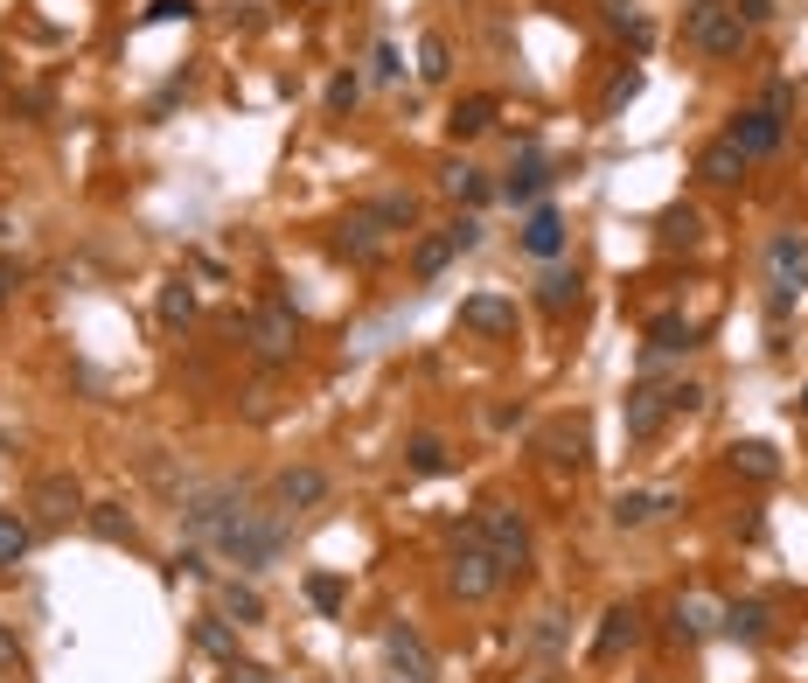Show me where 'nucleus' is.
<instances>
[{"mask_svg":"<svg viewBox=\"0 0 808 683\" xmlns=\"http://www.w3.org/2000/svg\"><path fill=\"white\" fill-rule=\"evenodd\" d=\"M746 21H739V8L732 0H697V8L684 14V42L697 49V57H711V63H725V57H739L746 49Z\"/></svg>","mask_w":808,"mask_h":683,"instance_id":"nucleus-2","label":"nucleus"},{"mask_svg":"<svg viewBox=\"0 0 808 683\" xmlns=\"http://www.w3.org/2000/svg\"><path fill=\"white\" fill-rule=\"evenodd\" d=\"M196 321V286L189 279H168L161 286V328H189Z\"/></svg>","mask_w":808,"mask_h":683,"instance_id":"nucleus-32","label":"nucleus"},{"mask_svg":"<svg viewBox=\"0 0 808 683\" xmlns=\"http://www.w3.org/2000/svg\"><path fill=\"white\" fill-rule=\"evenodd\" d=\"M447 586H453L460 600H488L495 586H502V565H495V551H488L475 531H460L453 558H447Z\"/></svg>","mask_w":808,"mask_h":683,"instance_id":"nucleus-5","label":"nucleus"},{"mask_svg":"<svg viewBox=\"0 0 808 683\" xmlns=\"http://www.w3.org/2000/svg\"><path fill=\"white\" fill-rule=\"evenodd\" d=\"M356 98H362V77H356V70H342V77L328 85V112H349Z\"/></svg>","mask_w":808,"mask_h":683,"instance_id":"nucleus-40","label":"nucleus"},{"mask_svg":"<svg viewBox=\"0 0 808 683\" xmlns=\"http://www.w3.org/2000/svg\"><path fill=\"white\" fill-rule=\"evenodd\" d=\"M551 181H558V175H551V161H543V154L530 147L523 161L509 168V181H502V196H509V202H537L543 189H551Z\"/></svg>","mask_w":808,"mask_h":683,"instance_id":"nucleus-22","label":"nucleus"},{"mask_svg":"<svg viewBox=\"0 0 808 683\" xmlns=\"http://www.w3.org/2000/svg\"><path fill=\"white\" fill-rule=\"evenodd\" d=\"M29 509H36V523H70V516H84L91 503H84V488H77V475H42L29 488Z\"/></svg>","mask_w":808,"mask_h":683,"instance_id":"nucleus-10","label":"nucleus"},{"mask_svg":"<svg viewBox=\"0 0 808 683\" xmlns=\"http://www.w3.org/2000/svg\"><path fill=\"white\" fill-rule=\"evenodd\" d=\"M217 551L223 558H238L245 572H266V565H279V551H286V523H279V509H230L223 523H217Z\"/></svg>","mask_w":808,"mask_h":683,"instance_id":"nucleus-1","label":"nucleus"},{"mask_svg":"<svg viewBox=\"0 0 808 683\" xmlns=\"http://www.w3.org/2000/svg\"><path fill=\"white\" fill-rule=\"evenodd\" d=\"M648 349L656 356H690L697 349V321L690 314H656V321H648Z\"/></svg>","mask_w":808,"mask_h":683,"instance_id":"nucleus-23","label":"nucleus"},{"mask_svg":"<svg viewBox=\"0 0 808 683\" xmlns=\"http://www.w3.org/2000/svg\"><path fill=\"white\" fill-rule=\"evenodd\" d=\"M475 245H481V224H475V217L447 224V230H439V238H426L419 251H411V279H439V273H447V266H453L460 251H475Z\"/></svg>","mask_w":808,"mask_h":683,"instance_id":"nucleus-6","label":"nucleus"},{"mask_svg":"<svg viewBox=\"0 0 808 683\" xmlns=\"http://www.w3.org/2000/svg\"><path fill=\"white\" fill-rule=\"evenodd\" d=\"M405 461H411V475H439L447 467V439H432V433H419L405 446Z\"/></svg>","mask_w":808,"mask_h":683,"instance_id":"nucleus-36","label":"nucleus"},{"mask_svg":"<svg viewBox=\"0 0 808 683\" xmlns=\"http://www.w3.org/2000/svg\"><path fill=\"white\" fill-rule=\"evenodd\" d=\"M439 189H447L453 202H481L488 196V175L475 161H447V168H439Z\"/></svg>","mask_w":808,"mask_h":683,"instance_id":"nucleus-29","label":"nucleus"},{"mask_svg":"<svg viewBox=\"0 0 808 683\" xmlns=\"http://www.w3.org/2000/svg\"><path fill=\"white\" fill-rule=\"evenodd\" d=\"M370 70H377V85H398V77H405V57H398V49H390V42H377Z\"/></svg>","mask_w":808,"mask_h":683,"instance_id":"nucleus-41","label":"nucleus"},{"mask_svg":"<svg viewBox=\"0 0 808 683\" xmlns=\"http://www.w3.org/2000/svg\"><path fill=\"white\" fill-rule=\"evenodd\" d=\"M84 523H91L98 544H133V509H126V503H91Z\"/></svg>","mask_w":808,"mask_h":683,"instance_id":"nucleus-25","label":"nucleus"},{"mask_svg":"<svg viewBox=\"0 0 808 683\" xmlns=\"http://www.w3.org/2000/svg\"><path fill=\"white\" fill-rule=\"evenodd\" d=\"M335 251L356 258V266H377V258H383V230L370 217H342V224H335Z\"/></svg>","mask_w":808,"mask_h":683,"instance_id":"nucleus-18","label":"nucleus"},{"mask_svg":"<svg viewBox=\"0 0 808 683\" xmlns=\"http://www.w3.org/2000/svg\"><path fill=\"white\" fill-rule=\"evenodd\" d=\"M725 635L760 642L767 635V600H732V607H725Z\"/></svg>","mask_w":808,"mask_h":683,"instance_id":"nucleus-31","label":"nucleus"},{"mask_svg":"<svg viewBox=\"0 0 808 683\" xmlns=\"http://www.w3.org/2000/svg\"><path fill=\"white\" fill-rule=\"evenodd\" d=\"M801 418H808V390H801Z\"/></svg>","mask_w":808,"mask_h":683,"instance_id":"nucleus-48","label":"nucleus"},{"mask_svg":"<svg viewBox=\"0 0 808 683\" xmlns=\"http://www.w3.org/2000/svg\"><path fill=\"white\" fill-rule=\"evenodd\" d=\"M223 683H266V670H258V663H230V676Z\"/></svg>","mask_w":808,"mask_h":683,"instance_id":"nucleus-45","label":"nucleus"},{"mask_svg":"<svg viewBox=\"0 0 808 683\" xmlns=\"http://www.w3.org/2000/svg\"><path fill=\"white\" fill-rule=\"evenodd\" d=\"M14 286H21V273L8 266V258H0V307H8V300H14Z\"/></svg>","mask_w":808,"mask_h":683,"instance_id":"nucleus-46","label":"nucleus"},{"mask_svg":"<svg viewBox=\"0 0 808 683\" xmlns=\"http://www.w3.org/2000/svg\"><path fill=\"white\" fill-rule=\"evenodd\" d=\"M676 509L669 488H620L614 495V531H648V523H662Z\"/></svg>","mask_w":808,"mask_h":683,"instance_id":"nucleus-12","label":"nucleus"},{"mask_svg":"<svg viewBox=\"0 0 808 683\" xmlns=\"http://www.w3.org/2000/svg\"><path fill=\"white\" fill-rule=\"evenodd\" d=\"M669 418V390L662 384H635L628 390V439H656Z\"/></svg>","mask_w":808,"mask_h":683,"instance_id":"nucleus-15","label":"nucleus"},{"mask_svg":"<svg viewBox=\"0 0 808 683\" xmlns=\"http://www.w3.org/2000/svg\"><path fill=\"white\" fill-rule=\"evenodd\" d=\"M697 238H704V224H697V209H690V202H676V209H662V224H656V245H669V251L684 245V251H690Z\"/></svg>","mask_w":808,"mask_h":683,"instance_id":"nucleus-27","label":"nucleus"},{"mask_svg":"<svg viewBox=\"0 0 808 683\" xmlns=\"http://www.w3.org/2000/svg\"><path fill=\"white\" fill-rule=\"evenodd\" d=\"M419 77H426V85H447V77H453V49H447V36H419Z\"/></svg>","mask_w":808,"mask_h":683,"instance_id":"nucleus-33","label":"nucleus"},{"mask_svg":"<svg viewBox=\"0 0 808 683\" xmlns=\"http://www.w3.org/2000/svg\"><path fill=\"white\" fill-rule=\"evenodd\" d=\"M635 98H641V70H620L614 85H607V112H628Z\"/></svg>","mask_w":808,"mask_h":683,"instance_id":"nucleus-39","label":"nucleus"},{"mask_svg":"<svg viewBox=\"0 0 808 683\" xmlns=\"http://www.w3.org/2000/svg\"><path fill=\"white\" fill-rule=\"evenodd\" d=\"M217 607H223V621H238V627H251V621H266V600H258L251 586H238V580H223V593H217Z\"/></svg>","mask_w":808,"mask_h":683,"instance_id":"nucleus-30","label":"nucleus"},{"mask_svg":"<svg viewBox=\"0 0 808 683\" xmlns=\"http://www.w3.org/2000/svg\"><path fill=\"white\" fill-rule=\"evenodd\" d=\"M383 655H390V670H398L405 683H439V663H432V649L419 642V627L390 621L383 627Z\"/></svg>","mask_w":808,"mask_h":683,"instance_id":"nucleus-9","label":"nucleus"},{"mask_svg":"<svg viewBox=\"0 0 808 683\" xmlns=\"http://www.w3.org/2000/svg\"><path fill=\"white\" fill-rule=\"evenodd\" d=\"M767 273H774V286H788V294L801 286V273H808V238L801 230H780V238L767 245Z\"/></svg>","mask_w":808,"mask_h":683,"instance_id":"nucleus-17","label":"nucleus"},{"mask_svg":"<svg viewBox=\"0 0 808 683\" xmlns=\"http://www.w3.org/2000/svg\"><path fill=\"white\" fill-rule=\"evenodd\" d=\"M0 663H21V649H14V635H0Z\"/></svg>","mask_w":808,"mask_h":683,"instance_id":"nucleus-47","label":"nucleus"},{"mask_svg":"<svg viewBox=\"0 0 808 683\" xmlns=\"http://www.w3.org/2000/svg\"><path fill=\"white\" fill-rule=\"evenodd\" d=\"M488 126H495V98H488V91L460 98L453 112H447V133H453V140H475V133H488Z\"/></svg>","mask_w":808,"mask_h":683,"instance_id":"nucleus-24","label":"nucleus"},{"mask_svg":"<svg viewBox=\"0 0 808 683\" xmlns=\"http://www.w3.org/2000/svg\"><path fill=\"white\" fill-rule=\"evenodd\" d=\"M272 503L279 509H321L328 503V475L321 467H286V475L272 482Z\"/></svg>","mask_w":808,"mask_h":683,"instance_id":"nucleus-14","label":"nucleus"},{"mask_svg":"<svg viewBox=\"0 0 808 683\" xmlns=\"http://www.w3.org/2000/svg\"><path fill=\"white\" fill-rule=\"evenodd\" d=\"M732 467H739L746 482H774V475H780V454H774L767 439H739V446H732Z\"/></svg>","mask_w":808,"mask_h":683,"instance_id":"nucleus-28","label":"nucleus"},{"mask_svg":"<svg viewBox=\"0 0 808 683\" xmlns=\"http://www.w3.org/2000/svg\"><path fill=\"white\" fill-rule=\"evenodd\" d=\"M460 328L467 335H488V342H509L516 335V300H502V294H467L460 300Z\"/></svg>","mask_w":808,"mask_h":683,"instance_id":"nucleus-11","label":"nucleus"},{"mask_svg":"<svg viewBox=\"0 0 808 683\" xmlns=\"http://www.w3.org/2000/svg\"><path fill=\"white\" fill-rule=\"evenodd\" d=\"M537 446H543V461H551V467H586V461H592V426H586V412L551 418V426L537 433Z\"/></svg>","mask_w":808,"mask_h":683,"instance_id":"nucleus-7","label":"nucleus"},{"mask_svg":"<svg viewBox=\"0 0 808 683\" xmlns=\"http://www.w3.org/2000/svg\"><path fill=\"white\" fill-rule=\"evenodd\" d=\"M245 495L238 488H202V495H189V509H181V523H189V531H202V537H217V523L238 509Z\"/></svg>","mask_w":808,"mask_h":683,"instance_id":"nucleus-20","label":"nucleus"},{"mask_svg":"<svg viewBox=\"0 0 808 683\" xmlns=\"http://www.w3.org/2000/svg\"><path fill=\"white\" fill-rule=\"evenodd\" d=\"M196 649H202V655H223V663H238V635L223 627V614H202V621H196Z\"/></svg>","mask_w":808,"mask_h":683,"instance_id":"nucleus-34","label":"nucleus"},{"mask_svg":"<svg viewBox=\"0 0 808 683\" xmlns=\"http://www.w3.org/2000/svg\"><path fill=\"white\" fill-rule=\"evenodd\" d=\"M676 621H684L690 635H704V627H711V600H704V593H684V600H676Z\"/></svg>","mask_w":808,"mask_h":683,"instance_id":"nucleus-38","label":"nucleus"},{"mask_svg":"<svg viewBox=\"0 0 808 683\" xmlns=\"http://www.w3.org/2000/svg\"><path fill=\"white\" fill-rule=\"evenodd\" d=\"M635 635H641V614L635 607H607V614H599V635H592V655H599V663H614L620 649H635Z\"/></svg>","mask_w":808,"mask_h":683,"instance_id":"nucleus-19","label":"nucleus"},{"mask_svg":"<svg viewBox=\"0 0 808 683\" xmlns=\"http://www.w3.org/2000/svg\"><path fill=\"white\" fill-rule=\"evenodd\" d=\"M307 600H315L321 614H342V600H349V586L335 580V572H307Z\"/></svg>","mask_w":808,"mask_h":683,"instance_id":"nucleus-37","label":"nucleus"},{"mask_svg":"<svg viewBox=\"0 0 808 683\" xmlns=\"http://www.w3.org/2000/svg\"><path fill=\"white\" fill-rule=\"evenodd\" d=\"M362 217H370L383 238H390V230H411V224H419V196H411V189H383V196H370Z\"/></svg>","mask_w":808,"mask_h":683,"instance_id":"nucleus-21","label":"nucleus"},{"mask_svg":"<svg viewBox=\"0 0 808 683\" xmlns=\"http://www.w3.org/2000/svg\"><path fill=\"white\" fill-rule=\"evenodd\" d=\"M523 251H530V258H558V251H565V217H558V202H537L530 217H523Z\"/></svg>","mask_w":808,"mask_h":683,"instance_id":"nucleus-16","label":"nucleus"},{"mask_svg":"<svg viewBox=\"0 0 808 683\" xmlns=\"http://www.w3.org/2000/svg\"><path fill=\"white\" fill-rule=\"evenodd\" d=\"M746 168H752V161H746V147H739V140H725V133L697 154V175L711 181V189H739V181H746Z\"/></svg>","mask_w":808,"mask_h":683,"instance_id":"nucleus-13","label":"nucleus"},{"mask_svg":"<svg viewBox=\"0 0 808 683\" xmlns=\"http://www.w3.org/2000/svg\"><path fill=\"white\" fill-rule=\"evenodd\" d=\"M732 8H739V21H746V29H760V21H774V0H732Z\"/></svg>","mask_w":808,"mask_h":683,"instance_id":"nucleus-44","label":"nucleus"},{"mask_svg":"<svg viewBox=\"0 0 808 683\" xmlns=\"http://www.w3.org/2000/svg\"><path fill=\"white\" fill-rule=\"evenodd\" d=\"M725 140H739V147H746V161H767V154H780L788 126H780V112H767V105H746V112H732Z\"/></svg>","mask_w":808,"mask_h":683,"instance_id":"nucleus-8","label":"nucleus"},{"mask_svg":"<svg viewBox=\"0 0 808 683\" xmlns=\"http://www.w3.org/2000/svg\"><path fill=\"white\" fill-rule=\"evenodd\" d=\"M29 544H36V531L21 516L0 509V565H21V558H29Z\"/></svg>","mask_w":808,"mask_h":683,"instance_id":"nucleus-35","label":"nucleus"},{"mask_svg":"<svg viewBox=\"0 0 808 683\" xmlns=\"http://www.w3.org/2000/svg\"><path fill=\"white\" fill-rule=\"evenodd\" d=\"M475 537L495 551V565H502V580H509V572H523V565H530V531H523V516H516L509 503H481V509H475Z\"/></svg>","mask_w":808,"mask_h":683,"instance_id":"nucleus-4","label":"nucleus"},{"mask_svg":"<svg viewBox=\"0 0 808 683\" xmlns=\"http://www.w3.org/2000/svg\"><path fill=\"white\" fill-rule=\"evenodd\" d=\"M669 412H704V384H669Z\"/></svg>","mask_w":808,"mask_h":683,"instance_id":"nucleus-42","label":"nucleus"},{"mask_svg":"<svg viewBox=\"0 0 808 683\" xmlns=\"http://www.w3.org/2000/svg\"><path fill=\"white\" fill-rule=\"evenodd\" d=\"M537 307H543V314L579 307V273H571V266H551V273L537 279Z\"/></svg>","mask_w":808,"mask_h":683,"instance_id":"nucleus-26","label":"nucleus"},{"mask_svg":"<svg viewBox=\"0 0 808 683\" xmlns=\"http://www.w3.org/2000/svg\"><path fill=\"white\" fill-rule=\"evenodd\" d=\"M196 14V0H153L147 8V21H189Z\"/></svg>","mask_w":808,"mask_h":683,"instance_id":"nucleus-43","label":"nucleus"},{"mask_svg":"<svg viewBox=\"0 0 808 683\" xmlns=\"http://www.w3.org/2000/svg\"><path fill=\"white\" fill-rule=\"evenodd\" d=\"M230 335H245V342H251V349L266 356V363H286V356L300 349V314L286 307V300H266L258 314H245V321H230Z\"/></svg>","mask_w":808,"mask_h":683,"instance_id":"nucleus-3","label":"nucleus"}]
</instances>
